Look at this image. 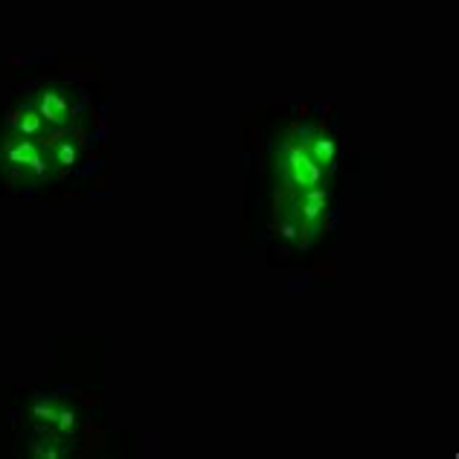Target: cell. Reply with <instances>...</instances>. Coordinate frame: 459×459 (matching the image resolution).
I'll return each mask as SVG.
<instances>
[{
  "label": "cell",
  "instance_id": "obj_1",
  "mask_svg": "<svg viewBox=\"0 0 459 459\" xmlns=\"http://www.w3.org/2000/svg\"><path fill=\"white\" fill-rule=\"evenodd\" d=\"M0 160H4V169L12 180L41 184V180L53 178V163H50V154L44 149V143L21 137L9 128L4 140H0Z\"/></svg>",
  "mask_w": 459,
  "mask_h": 459
},
{
  "label": "cell",
  "instance_id": "obj_2",
  "mask_svg": "<svg viewBox=\"0 0 459 459\" xmlns=\"http://www.w3.org/2000/svg\"><path fill=\"white\" fill-rule=\"evenodd\" d=\"M282 178L288 192H303V189H314V186H325V178L329 172L311 160V154L306 152V146L299 143V137L288 140L282 149Z\"/></svg>",
  "mask_w": 459,
  "mask_h": 459
},
{
  "label": "cell",
  "instance_id": "obj_3",
  "mask_svg": "<svg viewBox=\"0 0 459 459\" xmlns=\"http://www.w3.org/2000/svg\"><path fill=\"white\" fill-rule=\"evenodd\" d=\"M32 102L39 105L41 117L47 119V126L53 131H65L74 128L76 114H79V96L70 84H41L39 91L32 93Z\"/></svg>",
  "mask_w": 459,
  "mask_h": 459
},
{
  "label": "cell",
  "instance_id": "obj_4",
  "mask_svg": "<svg viewBox=\"0 0 459 459\" xmlns=\"http://www.w3.org/2000/svg\"><path fill=\"white\" fill-rule=\"evenodd\" d=\"M285 204L297 212V219L303 221L308 236H317L320 230L329 221V210H332V189L325 186H314L303 192H288Z\"/></svg>",
  "mask_w": 459,
  "mask_h": 459
},
{
  "label": "cell",
  "instance_id": "obj_5",
  "mask_svg": "<svg viewBox=\"0 0 459 459\" xmlns=\"http://www.w3.org/2000/svg\"><path fill=\"white\" fill-rule=\"evenodd\" d=\"M44 149H47V154H50L53 178L65 175V172H74V169L82 163V140L70 128L56 131V134L47 137Z\"/></svg>",
  "mask_w": 459,
  "mask_h": 459
},
{
  "label": "cell",
  "instance_id": "obj_6",
  "mask_svg": "<svg viewBox=\"0 0 459 459\" xmlns=\"http://www.w3.org/2000/svg\"><path fill=\"white\" fill-rule=\"evenodd\" d=\"M9 131H15V134L21 137H30V140H39L44 143L50 134H56V131L47 126V119L41 117L39 111V105H35L32 100L27 102H21L18 108H12V114H9Z\"/></svg>",
  "mask_w": 459,
  "mask_h": 459
},
{
  "label": "cell",
  "instance_id": "obj_7",
  "mask_svg": "<svg viewBox=\"0 0 459 459\" xmlns=\"http://www.w3.org/2000/svg\"><path fill=\"white\" fill-rule=\"evenodd\" d=\"M299 143L306 146L314 163H320L325 172H332L337 163V140L329 128H303L299 131Z\"/></svg>",
  "mask_w": 459,
  "mask_h": 459
},
{
  "label": "cell",
  "instance_id": "obj_8",
  "mask_svg": "<svg viewBox=\"0 0 459 459\" xmlns=\"http://www.w3.org/2000/svg\"><path fill=\"white\" fill-rule=\"evenodd\" d=\"M32 456L39 459H58L67 454V439L58 437L53 428H35V437H32Z\"/></svg>",
  "mask_w": 459,
  "mask_h": 459
},
{
  "label": "cell",
  "instance_id": "obj_9",
  "mask_svg": "<svg viewBox=\"0 0 459 459\" xmlns=\"http://www.w3.org/2000/svg\"><path fill=\"white\" fill-rule=\"evenodd\" d=\"M82 421H84L82 407L74 404V402H62V398H58V413H56V425H53V430L58 433V437H65L70 442L82 430Z\"/></svg>",
  "mask_w": 459,
  "mask_h": 459
},
{
  "label": "cell",
  "instance_id": "obj_10",
  "mask_svg": "<svg viewBox=\"0 0 459 459\" xmlns=\"http://www.w3.org/2000/svg\"><path fill=\"white\" fill-rule=\"evenodd\" d=\"M276 233H280L282 238H288V241H303L308 236L303 221L297 219V212L288 207L285 201H282V207H280V215H276Z\"/></svg>",
  "mask_w": 459,
  "mask_h": 459
},
{
  "label": "cell",
  "instance_id": "obj_11",
  "mask_svg": "<svg viewBox=\"0 0 459 459\" xmlns=\"http://www.w3.org/2000/svg\"><path fill=\"white\" fill-rule=\"evenodd\" d=\"M58 413V398L53 395H39L32 402V425L35 428H53Z\"/></svg>",
  "mask_w": 459,
  "mask_h": 459
}]
</instances>
